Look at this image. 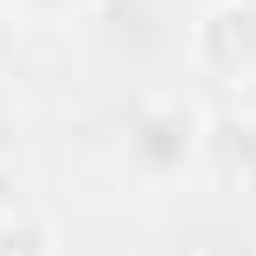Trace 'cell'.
<instances>
[{
  "mask_svg": "<svg viewBox=\"0 0 256 256\" xmlns=\"http://www.w3.org/2000/svg\"><path fill=\"white\" fill-rule=\"evenodd\" d=\"M192 72L220 92H249L256 86V8L249 0H206L192 14V36H185Z\"/></svg>",
  "mask_w": 256,
  "mask_h": 256,
  "instance_id": "7a4b0ae2",
  "label": "cell"
},
{
  "mask_svg": "<svg viewBox=\"0 0 256 256\" xmlns=\"http://www.w3.org/2000/svg\"><path fill=\"white\" fill-rule=\"evenodd\" d=\"M249 8H256V0H249Z\"/></svg>",
  "mask_w": 256,
  "mask_h": 256,
  "instance_id": "8992f818",
  "label": "cell"
},
{
  "mask_svg": "<svg viewBox=\"0 0 256 256\" xmlns=\"http://www.w3.org/2000/svg\"><path fill=\"white\" fill-rule=\"evenodd\" d=\"M14 22H28V28H64V22H78V14H92V0H0Z\"/></svg>",
  "mask_w": 256,
  "mask_h": 256,
  "instance_id": "5b68a950",
  "label": "cell"
},
{
  "mask_svg": "<svg viewBox=\"0 0 256 256\" xmlns=\"http://www.w3.org/2000/svg\"><path fill=\"white\" fill-rule=\"evenodd\" d=\"M0 256H64L57 220L43 206H8L0 214Z\"/></svg>",
  "mask_w": 256,
  "mask_h": 256,
  "instance_id": "277c9868",
  "label": "cell"
},
{
  "mask_svg": "<svg viewBox=\"0 0 256 256\" xmlns=\"http://www.w3.org/2000/svg\"><path fill=\"white\" fill-rule=\"evenodd\" d=\"M200 121L206 107L185 92H150L121 121V171L142 192H178L185 178H200Z\"/></svg>",
  "mask_w": 256,
  "mask_h": 256,
  "instance_id": "6da1fadb",
  "label": "cell"
},
{
  "mask_svg": "<svg viewBox=\"0 0 256 256\" xmlns=\"http://www.w3.org/2000/svg\"><path fill=\"white\" fill-rule=\"evenodd\" d=\"M200 185L206 192H256V114L249 107H206L200 121Z\"/></svg>",
  "mask_w": 256,
  "mask_h": 256,
  "instance_id": "3957f363",
  "label": "cell"
}]
</instances>
